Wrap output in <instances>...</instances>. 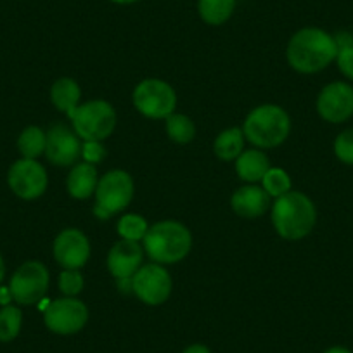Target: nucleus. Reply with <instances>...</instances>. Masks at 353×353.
<instances>
[{"label":"nucleus","instance_id":"obj_36","mask_svg":"<svg viewBox=\"0 0 353 353\" xmlns=\"http://www.w3.org/2000/svg\"><path fill=\"white\" fill-rule=\"evenodd\" d=\"M4 276H6V265H4V260H2V254H0V283L4 281Z\"/></svg>","mask_w":353,"mask_h":353},{"label":"nucleus","instance_id":"obj_19","mask_svg":"<svg viewBox=\"0 0 353 353\" xmlns=\"http://www.w3.org/2000/svg\"><path fill=\"white\" fill-rule=\"evenodd\" d=\"M80 96V85L71 80V78H59L50 88V99H52L54 106L63 111V113H66L70 118L77 111Z\"/></svg>","mask_w":353,"mask_h":353},{"label":"nucleus","instance_id":"obj_16","mask_svg":"<svg viewBox=\"0 0 353 353\" xmlns=\"http://www.w3.org/2000/svg\"><path fill=\"white\" fill-rule=\"evenodd\" d=\"M230 205L239 216L254 219L267 212L270 205V196L267 194L265 189L256 188V185H246L234 192Z\"/></svg>","mask_w":353,"mask_h":353},{"label":"nucleus","instance_id":"obj_23","mask_svg":"<svg viewBox=\"0 0 353 353\" xmlns=\"http://www.w3.org/2000/svg\"><path fill=\"white\" fill-rule=\"evenodd\" d=\"M166 132H168L170 139L176 144H188L196 135V128L191 118H188L185 114L175 113L166 118Z\"/></svg>","mask_w":353,"mask_h":353},{"label":"nucleus","instance_id":"obj_21","mask_svg":"<svg viewBox=\"0 0 353 353\" xmlns=\"http://www.w3.org/2000/svg\"><path fill=\"white\" fill-rule=\"evenodd\" d=\"M243 148L244 134L241 128H229V130L222 132L215 139V144H213V151L223 161H230V159L237 158L243 152Z\"/></svg>","mask_w":353,"mask_h":353},{"label":"nucleus","instance_id":"obj_8","mask_svg":"<svg viewBox=\"0 0 353 353\" xmlns=\"http://www.w3.org/2000/svg\"><path fill=\"white\" fill-rule=\"evenodd\" d=\"M49 288V270L40 261H26L12 276L9 290L12 300L21 305H33L43 300Z\"/></svg>","mask_w":353,"mask_h":353},{"label":"nucleus","instance_id":"obj_33","mask_svg":"<svg viewBox=\"0 0 353 353\" xmlns=\"http://www.w3.org/2000/svg\"><path fill=\"white\" fill-rule=\"evenodd\" d=\"M118 286H120V291H123V293L132 291V277L130 279H118Z\"/></svg>","mask_w":353,"mask_h":353},{"label":"nucleus","instance_id":"obj_18","mask_svg":"<svg viewBox=\"0 0 353 353\" xmlns=\"http://www.w3.org/2000/svg\"><path fill=\"white\" fill-rule=\"evenodd\" d=\"M236 170L237 175L243 181L260 182L265 173L270 170V163L265 152L258 151V149H250V151H244L237 156Z\"/></svg>","mask_w":353,"mask_h":353},{"label":"nucleus","instance_id":"obj_25","mask_svg":"<svg viewBox=\"0 0 353 353\" xmlns=\"http://www.w3.org/2000/svg\"><path fill=\"white\" fill-rule=\"evenodd\" d=\"M261 184H263L267 194L274 196V198H281L286 192H290L291 179L283 168H270L261 179Z\"/></svg>","mask_w":353,"mask_h":353},{"label":"nucleus","instance_id":"obj_13","mask_svg":"<svg viewBox=\"0 0 353 353\" xmlns=\"http://www.w3.org/2000/svg\"><path fill=\"white\" fill-rule=\"evenodd\" d=\"M46 154L50 163L57 166H70L78 161L81 154V144L78 135L66 125H54L47 132Z\"/></svg>","mask_w":353,"mask_h":353},{"label":"nucleus","instance_id":"obj_26","mask_svg":"<svg viewBox=\"0 0 353 353\" xmlns=\"http://www.w3.org/2000/svg\"><path fill=\"white\" fill-rule=\"evenodd\" d=\"M148 229L149 227L144 216L135 215V213L121 216L120 222H118V234H120L123 239L135 241V243H137L139 239H144Z\"/></svg>","mask_w":353,"mask_h":353},{"label":"nucleus","instance_id":"obj_30","mask_svg":"<svg viewBox=\"0 0 353 353\" xmlns=\"http://www.w3.org/2000/svg\"><path fill=\"white\" fill-rule=\"evenodd\" d=\"M336 61H338L339 71H341L346 78L353 80V43L352 46L339 47Z\"/></svg>","mask_w":353,"mask_h":353},{"label":"nucleus","instance_id":"obj_5","mask_svg":"<svg viewBox=\"0 0 353 353\" xmlns=\"http://www.w3.org/2000/svg\"><path fill=\"white\" fill-rule=\"evenodd\" d=\"M74 134L83 141H104L117 125V113L106 101H90L77 108L73 117Z\"/></svg>","mask_w":353,"mask_h":353},{"label":"nucleus","instance_id":"obj_27","mask_svg":"<svg viewBox=\"0 0 353 353\" xmlns=\"http://www.w3.org/2000/svg\"><path fill=\"white\" fill-rule=\"evenodd\" d=\"M334 152L339 161L353 165V128L341 132L334 141Z\"/></svg>","mask_w":353,"mask_h":353},{"label":"nucleus","instance_id":"obj_28","mask_svg":"<svg viewBox=\"0 0 353 353\" xmlns=\"http://www.w3.org/2000/svg\"><path fill=\"white\" fill-rule=\"evenodd\" d=\"M59 288L66 296H74L83 290V277L77 270H64L59 276Z\"/></svg>","mask_w":353,"mask_h":353},{"label":"nucleus","instance_id":"obj_17","mask_svg":"<svg viewBox=\"0 0 353 353\" xmlns=\"http://www.w3.org/2000/svg\"><path fill=\"white\" fill-rule=\"evenodd\" d=\"M97 170L92 163H77L68 175V191L73 198L87 199L96 192Z\"/></svg>","mask_w":353,"mask_h":353},{"label":"nucleus","instance_id":"obj_31","mask_svg":"<svg viewBox=\"0 0 353 353\" xmlns=\"http://www.w3.org/2000/svg\"><path fill=\"white\" fill-rule=\"evenodd\" d=\"M12 294H11V290L9 288H0V305H9V301H11Z\"/></svg>","mask_w":353,"mask_h":353},{"label":"nucleus","instance_id":"obj_12","mask_svg":"<svg viewBox=\"0 0 353 353\" xmlns=\"http://www.w3.org/2000/svg\"><path fill=\"white\" fill-rule=\"evenodd\" d=\"M317 111L325 121L343 123L353 114V87L345 81H334L322 88L317 99Z\"/></svg>","mask_w":353,"mask_h":353},{"label":"nucleus","instance_id":"obj_14","mask_svg":"<svg viewBox=\"0 0 353 353\" xmlns=\"http://www.w3.org/2000/svg\"><path fill=\"white\" fill-rule=\"evenodd\" d=\"M54 256L66 270H77L87 263L90 244L81 230L66 229L54 241Z\"/></svg>","mask_w":353,"mask_h":353},{"label":"nucleus","instance_id":"obj_15","mask_svg":"<svg viewBox=\"0 0 353 353\" xmlns=\"http://www.w3.org/2000/svg\"><path fill=\"white\" fill-rule=\"evenodd\" d=\"M142 248L135 241L121 239L108 254V269L117 279H130L141 269Z\"/></svg>","mask_w":353,"mask_h":353},{"label":"nucleus","instance_id":"obj_3","mask_svg":"<svg viewBox=\"0 0 353 353\" xmlns=\"http://www.w3.org/2000/svg\"><path fill=\"white\" fill-rule=\"evenodd\" d=\"M192 246L191 232L185 225L165 220L149 227L144 236V250L156 263H175L184 260Z\"/></svg>","mask_w":353,"mask_h":353},{"label":"nucleus","instance_id":"obj_7","mask_svg":"<svg viewBox=\"0 0 353 353\" xmlns=\"http://www.w3.org/2000/svg\"><path fill=\"white\" fill-rule=\"evenodd\" d=\"M134 104L144 117L168 118L176 106V94L166 81L149 78L135 87Z\"/></svg>","mask_w":353,"mask_h":353},{"label":"nucleus","instance_id":"obj_6","mask_svg":"<svg viewBox=\"0 0 353 353\" xmlns=\"http://www.w3.org/2000/svg\"><path fill=\"white\" fill-rule=\"evenodd\" d=\"M134 198V181L123 170H113L97 182L96 188V213L99 219H110L114 213L127 208Z\"/></svg>","mask_w":353,"mask_h":353},{"label":"nucleus","instance_id":"obj_11","mask_svg":"<svg viewBox=\"0 0 353 353\" xmlns=\"http://www.w3.org/2000/svg\"><path fill=\"white\" fill-rule=\"evenodd\" d=\"M9 188L21 199H37L47 189L46 168L35 159H19L11 166L8 175Z\"/></svg>","mask_w":353,"mask_h":353},{"label":"nucleus","instance_id":"obj_34","mask_svg":"<svg viewBox=\"0 0 353 353\" xmlns=\"http://www.w3.org/2000/svg\"><path fill=\"white\" fill-rule=\"evenodd\" d=\"M325 353H352L348 348H343V346H332Z\"/></svg>","mask_w":353,"mask_h":353},{"label":"nucleus","instance_id":"obj_20","mask_svg":"<svg viewBox=\"0 0 353 353\" xmlns=\"http://www.w3.org/2000/svg\"><path fill=\"white\" fill-rule=\"evenodd\" d=\"M236 9V0H198V12L205 23L212 26L229 21Z\"/></svg>","mask_w":353,"mask_h":353},{"label":"nucleus","instance_id":"obj_4","mask_svg":"<svg viewBox=\"0 0 353 353\" xmlns=\"http://www.w3.org/2000/svg\"><path fill=\"white\" fill-rule=\"evenodd\" d=\"M291 130L290 114L279 106L265 104L254 108L244 121L243 134L256 148H276L283 144Z\"/></svg>","mask_w":353,"mask_h":353},{"label":"nucleus","instance_id":"obj_32","mask_svg":"<svg viewBox=\"0 0 353 353\" xmlns=\"http://www.w3.org/2000/svg\"><path fill=\"white\" fill-rule=\"evenodd\" d=\"M184 353H210V350L205 345H191L184 350Z\"/></svg>","mask_w":353,"mask_h":353},{"label":"nucleus","instance_id":"obj_10","mask_svg":"<svg viewBox=\"0 0 353 353\" xmlns=\"http://www.w3.org/2000/svg\"><path fill=\"white\" fill-rule=\"evenodd\" d=\"M46 325L56 334H74L81 331L88 321V310L80 300L63 298V300L50 301L43 312Z\"/></svg>","mask_w":353,"mask_h":353},{"label":"nucleus","instance_id":"obj_29","mask_svg":"<svg viewBox=\"0 0 353 353\" xmlns=\"http://www.w3.org/2000/svg\"><path fill=\"white\" fill-rule=\"evenodd\" d=\"M106 148L99 141H85L81 144V156L87 163H101L106 158Z\"/></svg>","mask_w":353,"mask_h":353},{"label":"nucleus","instance_id":"obj_35","mask_svg":"<svg viewBox=\"0 0 353 353\" xmlns=\"http://www.w3.org/2000/svg\"><path fill=\"white\" fill-rule=\"evenodd\" d=\"M110 2H113V4H120V6H130V4H135V2H139V0H110Z\"/></svg>","mask_w":353,"mask_h":353},{"label":"nucleus","instance_id":"obj_2","mask_svg":"<svg viewBox=\"0 0 353 353\" xmlns=\"http://www.w3.org/2000/svg\"><path fill=\"white\" fill-rule=\"evenodd\" d=\"M317 220L315 205L301 192H286L277 198L272 210V223L281 237L298 241L312 232Z\"/></svg>","mask_w":353,"mask_h":353},{"label":"nucleus","instance_id":"obj_24","mask_svg":"<svg viewBox=\"0 0 353 353\" xmlns=\"http://www.w3.org/2000/svg\"><path fill=\"white\" fill-rule=\"evenodd\" d=\"M23 324V314L18 307L6 305L0 310V341L9 343L19 334Z\"/></svg>","mask_w":353,"mask_h":353},{"label":"nucleus","instance_id":"obj_9","mask_svg":"<svg viewBox=\"0 0 353 353\" xmlns=\"http://www.w3.org/2000/svg\"><path fill=\"white\" fill-rule=\"evenodd\" d=\"M132 291L145 305H161L168 300L172 293L170 274L158 263H149L141 267L132 277Z\"/></svg>","mask_w":353,"mask_h":353},{"label":"nucleus","instance_id":"obj_1","mask_svg":"<svg viewBox=\"0 0 353 353\" xmlns=\"http://www.w3.org/2000/svg\"><path fill=\"white\" fill-rule=\"evenodd\" d=\"M338 56L334 37L321 28H301L288 43V61L298 73H317Z\"/></svg>","mask_w":353,"mask_h":353},{"label":"nucleus","instance_id":"obj_22","mask_svg":"<svg viewBox=\"0 0 353 353\" xmlns=\"http://www.w3.org/2000/svg\"><path fill=\"white\" fill-rule=\"evenodd\" d=\"M47 135L43 134L42 128L28 127L21 132L18 139V148L23 158L37 159L42 152H46Z\"/></svg>","mask_w":353,"mask_h":353}]
</instances>
